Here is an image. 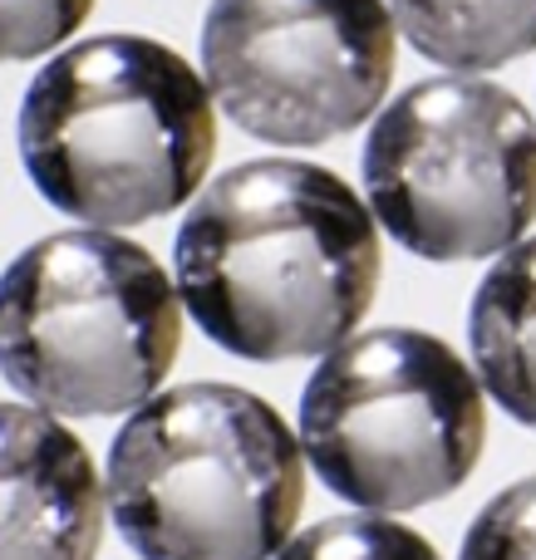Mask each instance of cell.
<instances>
[{"instance_id": "6da1fadb", "label": "cell", "mask_w": 536, "mask_h": 560, "mask_svg": "<svg viewBox=\"0 0 536 560\" xmlns=\"http://www.w3.org/2000/svg\"><path fill=\"white\" fill-rule=\"evenodd\" d=\"M380 217L330 167L261 158L197 192L173 242L183 310L217 349L286 364L360 329L380 290Z\"/></svg>"}, {"instance_id": "7a4b0ae2", "label": "cell", "mask_w": 536, "mask_h": 560, "mask_svg": "<svg viewBox=\"0 0 536 560\" xmlns=\"http://www.w3.org/2000/svg\"><path fill=\"white\" fill-rule=\"evenodd\" d=\"M212 84L148 35L59 49L20 98V163L84 226H143L193 202L217 153Z\"/></svg>"}, {"instance_id": "3957f363", "label": "cell", "mask_w": 536, "mask_h": 560, "mask_svg": "<svg viewBox=\"0 0 536 560\" xmlns=\"http://www.w3.org/2000/svg\"><path fill=\"white\" fill-rule=\"evenodd\" d=\"M104 497L143 560H271L305 502V447L246 388L177 384L118 428Z\"/></svg>"}, {"instance_id": "277c9868", "label": "cell", "mask_w": 536, "mask_h": 560, "mask_svg": "<svg viewBox=\"0 0 536 560\" xmlns=\"http://www.w3.org/2000/svg\"><path fill=\"white\" fill-rule=\"evenodd\" d=\"M177 345V280L108 226L45 236L0 276V374L35 408L133 413L167 378Z\"/></svg>"}, {"instance_id": "5b68a950", "label": "cell", "mask_w": 536, "mask_h": 560, "mask_svg": "<svg viewBox=\"0 0 536 560\" xmlns=\"http://www.w3.org/2000/svg\"><path fill=\"white\" fill-rule=\"evenodd\" d=\"M311 472L360 512L453 497L488 443V388L458 349L409 325L354 329L301 388Z\"/></svg>"}, {"instance_id": "8992f818", "label": "cell", "mask_w": 536, "mask_h": 560, "mask_svg": "<svg viewBox=\"0 0 536 560\" xmlns=\"http://www.w3.org/2000/svg\"><path fill=\"white\" fill-rule=\"evenodd\" d=\"M360 167L370 212L423 261H488L536 222V118L458 69L389 98Z\"/></svg>"}, {"instance_id": "52a82bcc", "label": "cell", "mask_w": 536, "mask_h": 560, "mask_svg": "<svg viewBox=\"0 0 536 560\" xmlns=\"http://www.w3.org/2000/svg\"><path fill=\"white\" fill-rule=\"evenodd\" d=\"M399 65L389 0H212L202 74L242 133L321 148L380 114Z\"/></svg>"}, {"instance_id": "ba28073f", "label": "cell", "mask_w": 536, "mask_h": 560, "mask_svg": "<svg viewBox=\"0 0 536 560\" xmlns=\"http://www.w3.org/2000/svg\"><path fill=\"white\" fill-rule=\"evenodd\" d=\"M104 482L49 408L0 404V560H94Z\"/></svg>"}, {"instance_id": "9c48e42d", "label": "cell", "mask_w": 536, "mask_h": 560, "mask_svg": "<svg viewBox=\"0 0 536 560\" xmlns=\"http://www.w3.org/2000/svg\"><path fill=\"white\" fill-rule=\"evenodd\" d=\"M468 345L488 398L536 433V236L492 256L468 310Z\"/></svg>"}, {"instance_id": "30bf717a", "label": "cell", "mask_w": 536, "mask_h": 560, "mask_svg": "<svg viewBox=\"0 0 536 560\" xmlns=\"http://www.w3.org/2000/svg\"><path fill=\"white\" fill-rule=\"evenodd\" d=\"M399 35L458 74L502 69L536 49V0H389Z\"/></svg>"}, {"instance_id": "8fae6325", "label": "cell", "mask_w": 536, "mask_h": 560, "mask_svg": "<svg viewBox=\"0 0 536 560\" xmlns=\"http://www.w3.org/2000/svg\"><path fill=\"white\" fill-rule=\"evenodd\" d=\"M271 560H443L429 536L389 512H350L295 532Z\"/></svg>"}, {"instance_id": "7c38bea8", "label": "cell", "mask_w": 536, "mask_h": 560, "mask_svg": "<svg viewBox=\"0 0 536 560\" xmlns=\"http://www.w3.org/2000/svg\"><path fill=\"white\" fill-rule=\"evenodd\" d=\"M458 560H536V477L512 482L473 516Z\"/></svg>"}, {"instance_id": "4fadbf2b", "label": "cell", "mask_w": 536, "mask_h": 560, "mask_svg": "<svg viewBox=\"0 0 536 560\" xmlns=\"http://www.w3.org/2000/svg\"><path fill=\"white\" fill-rule=\"evenodd\" d=\"M94 0H0V65L39 59L74 39Z\"/></svg>"}]
</instances>
